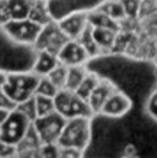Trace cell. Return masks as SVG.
Masks as SVG:
<instances>
[{"instance_id":"obj_1","label":"cell","mask_w":157,"mask_h":158,"mask_svg":"<svg viewBox=\"0 0 157 158\" xmlns=\"http://www.w3.org/2000/svg\"><path fill=\"white\" fill-rule=\"evenodd\" d=\"M36 55L34 46L15 42L0 25V70L6 73L31 70Z\"/></svg>"},{"instance_id":"obj_2","label":"cell","mask_w":157,"mask_h":158,"mask_svg":"<svg viewBox=\"0 0 157 158\" xmlns=\"http://www.w3.org/2000/svg\"><path fill=\"white\" fill-rule=\"evenodd\" d=\"M92 118H73L67 119L57 144L61 147H75L85 151L92 140Z\"/></svg>"},{"instance_id":"obj_3","label":"cell","mask_w":157,"mask_h":158,"mask_svg":"<svg viewBox=\"0 0 157 158\" xmlns=\"http://www.w3.org/2000/svg\"><path fill=\"white\" fill-rule=\"evenodd\" d=\"M40 78L32 70L10 72L3 90L19 104L35 95Z\"/></svg>"},{"instance_id":"obj_4","label":"cell","mask_w":157,"mask_h":158,"mask_svg":"<svg viewBox=\"0 0 157 158\" xmlns=\"http://www.w3.org/2000/svg\"><path fill=\"white\" fill-rule=\"evenodd\" d=\"M32 121L17 108L10 112L0 127V140L18 145L31 126Z\"/></svg>"},{"instance_id":"obj_5","label":"cell","mask_w":157,"mask_h":158,"mask_svg":"<svg viewBox=\"0 0 157 158\" xmlns=\"http://www.w3.org/2000/svg\"><path fill=\"white\" fill-rule=\"evenodd\" d=\"M3 27L11 39L20 44L29 46H34L43 29V26L29 18L19 20L11 19Z\"/></svg>"},{"instance_id":"obj_6","label":"cell","mask_w":157,"mask_h":158,"mask_svg":"<svg viewBox=\"0 0 157 158\" xmlns=\"http://www.w3.org/2000/svg\"><path fill=\"white\" fill-rule=\"evenodd\" d=\"M67 119L54 112L44 117L37 118L32 123L42 143H57Z\"/></svg>"},{"instance_id":"obj_7","label":"cell","mask_w":157,"mask_h":158,"mask_svg":"<svg viewBox=\"0 0 157 158\" xmlns=\"http://www.w3.org/2000/svg\"><path fill=\"white\" fill-rule=\"evenodd\" d=\"M70 39L64 33L57 21H51L43 27L34 44L37 51H48L58 55L61 48Z\"/></svg>"},{"instance_id":"obj_8","label":"cell","mask_w":157,"mask_h":158,"mask_svg":"<svg viewBox=\"0 0 157 158\" xmlns=\"http://www.w3.org/2000/svg\"><path fill=\"white\" fill-rule=\"evenodd\" d=\"M59 63L68 68L83 66L90 62L91 56L78 40H69L61 48L58 55Z\"/></svg>"},{"instance_id":"obj_9","label":"cell","mask_w":157,"mask_h":158,"mask_svg":"<svg viewBox=\"0 0 157 158\" xmlns=\"http://www.w3.org/2000/svg\"><path fill=\"white\" fill-rule=\"evenodd\" d=\"M132 106V100L127 94L117 89L104 105L100 114L110 118H118L125 116Z\"/></svg>"},{"instance_id":"obj_10","label":"cell","mask_w":157,"mask_h":158,"mask_svg":"<svg viewBox=\"0 0 157 158\" xmlns=\"http://www.w3.org/2000/svg\"><path fill=\"white\" fill-rule=\"evenodd\" d=\"M57 23L70 40H77L89 24L87 11L77 10L71 12Z\"/></svg>"},{"instance_id":"obj_11","label":"cell","mask_w":157,"mask_h":158,"mask_svg":"<svg viewBox=\"0 0 157 158\" xmlns=\"http://www.w3.org/2000/svg\"><path fill=\"white\" fill-rule=\"evenodd\" d=\"M117 89L118 87L110 79L101 78L99 83L88 99L90 106L92 107L94 115L100 114L104 105Z\"/></svg>"},{"instance_id":"obj_12","label":"cell","mask_w":157,"mask_h":158,"mask_svg":"<svg viewBox=\"0 0 157 158\" xmlns=\"http://www.w3.org/2000/svg\"><path fill=\"white\" fill-rule=\"evenodd\" d=\"M41 139L33 126L30 127L26 135L17 145L19 157H40V148L42 146Z\"/></svg>"},{"instance_id":"obj_13","label":"cell","mask_w":157,"mask_h":158,"mask_svg":"<svg viewBox=\"0 0 157 158\" xmlns=\"http://www.w3.org/2000/svg\"><path fill=\"white\" fill-rule=\"evenodd\" d=\"M118 34L119 31L113 29L93 27V35L102 52V55H108L111 53L113 48L116 46Z\"/></svg>"},{"instance_id":"obj_14","label":"cell","mask_w":157,"mask_h":158,"mask_svg":"<svg viewBox=\"0 0 157 158\" xmlns=\"http://www.w3.org/2000/svg\"><path fill=\"white\" fill-rule=\"evenodd\" d=\"M59 64L58 56L48 51H37L32 71L40 77L47 76Z\"/></svg>"},{"instance_id":"obj_15","label":"cell","mask_w":157,"mask_h":158,"mask_svg":"<svg viewBox=\"0 0 157 158\" xmlns=\"http://www.w3.org/2000/svg\"><path fill=\"white\" fill-rule=\"evenodd\" d=\"M88 22L93 27L109 28L116 31H120V23L113 19L107 14L98 8H93L87 11Z\"/></svg>"},{"instance_id":"obj_16","label":"cell","mask_w":157,"mask_h":158,"mask_svg":"<svg viewBox=\"0 0 157 158\" xmlns=\"http://www.w3.org/2000/svg\"><path fill=\"white\" fill-rule=\"evenodd\" d=\"M75 92L68 89L59 90L56 95L54 97L56 112L64 117L66 119L71 118V106Z\"/></svg>"},{"instance_id":"obj_17","label":"cell","mask_w":157,"mask_h":158,"mask_svg":"<svg viewBox=\"0 0 157 158\" xmlns=\"http://www.w3.org/2000/svg\"><path fill=\"white\" fill-rule=\"evenodd\" d=\"M29 19L36 22L41 26H45L46 24L53 21V18L50 14L47 6V0L45 1H37L32 3Z\"/></svg>"},{"instance_id":"obj_18","label":"cell","mask_w":157,"mask_h":158,"mask_svg":"<svg viewBox=\"0 0 157 158\" xmlns=\"http://www.w3.org/2000/svg\"><path fill=\"white\" fill-rule=\"evenodd\" d=\"M95 8L102 10L119 23L127 19V15L120 0H105Z\"/></svg>"},{"instance_id":"obj_19","label":"cell","mask_w":157,"mask_h":158,"mask_svg":"<svg viewBox=\"0 0 157 158\" xmlns=\"http://www.w3.org/2000/svg\"><path fill=\"white\" fill-rule=\"evenodd\" d=\"M11 19L19 20L28 19L32 6L31 0H6Z\"/></svg>"},{"instance_id":"obj_20","label":"cell","mask_w":157,"mask_h":158,"mask_svg":"<svg viewBox=\"0 0 157 158\" xmlns=\"http://www.w3.org/2000/svg\"><path fill=\"white\" fill-rule=\"evenodd\" d=\"M77 40L82 44V46L88 52L89 56H91V59L96 58L102 56V52L93 38L92 25L88 24L86 29L83 31V32L81 34V36Z\"/></svg>"},{"instance_id":"obj_21","label":"cell","mask_w":157,"mask_h":158,"mask_svg":"<svg viewBox=\"0 0 157 158\" xmlns=\"http://www.w3.org/2000/svg\"><path fill=\"white\" fill-rule=\"evenodd\" d=\"M88 72H89V69L86 68V65L68 68L65 89H68L72 92H76V90L81 85V83L82 82V81L88 74Z\"/></svg>"},{"instance_id":"obj_22","label":"cell","mask_w":157,"mask_h":158,"mask_svg":"<svg viewBox=\"0 0 157 158\" xmlns=\"http://www.w3.org/2000/svg\"><path fill=\"white\" fill-rule=\"evenodd\" d=\"M101 78L102 77L98 75L97 72L89 70L88 74L86 75V77L84 78V80L82 81V82L78 87L75 93L81 97H82L83 99L88 101L90 95L92 94V93L93 92V90L99 83Z\"/></svg>"},{"instance_id":"obj_23","label":"cell","mask_w":157,"mask_h":158,"mask_svg":"<svg viewBox=\"0 0 157 158\" xmlns=\"http://www.w3.org/2000/svg\"><path fill=\"white\" fill-rule=\"evenodd\" d=\"M68 68L65 65L59 63L48 75L47 77L51 80V81L59 89H65L67 78H68Z\"/></svg>"},{"instance_id":"obj_24","label":"cell","mask_w":157,"mask_h":158,"mask_svg":"<svg viewBox=\"0 0 157 158\" xmlns=\"http://www.w3.org/2000/svg\"><path fill=\"white\" fill-rule=\"evenodd\" d=\"M35 102L38 118L50 115L56 111L54 98L52 97L35 94Z\"/></svg>"},{"instance_id":"obj_25","label":"cell","mask_w":157,"mask_h":158,"mask_svg":"<svg viewBox=\"0 0 157 158\" xmlns=\"http://www.w3.org/2000/svg\"><path fill=\"white\" fill-rule=\"evenodd\" d=\"M58 91L59 89L51 81V80L47 76H43L40 78L35 94L54 98L58 93Z\"/></svg>"},{"instance_id":"obj_26","label":"cell","mask_w":157,"mask_h":158,"mask_svg":"<svg viewBox=\"0 0 157 158\" xmlns=\"http://www.w3.org/2000/svg\"><path fill=\"white\" fill-rule=\"evenodd\" d=\"M17 109L24 114L32 122L38 118L37 116V109H36V102H35V95L18 104Z\"/></svg>"},{"instance_id":"obj_27","label":"cell","mask_w":157,"mask_h":158,"mask_svg":"<svg viewBox=\"0 0 157 158\" xmlns=\"http://www.w3.org/2000/svg\"><path fill=\"white\" fill-rule=\"evenodd\" d=\"M125 9L127 19H135L142 11L143 0H120Z\"/></svg>"},{"instance_id":"obj_28","label":"cell","mask_w":157,"mask_h":158,"mask_svg":"<svg viewBox=\"0 0 157 158\" xmlns=\"http://www.w3.org/2000/svg\"><path fill=\"white\" fill-rule=\"evenodd\" d=\"M145 111L149 118L157 122V89L153 90L146 98Z\"/></svg>"},{"instance_id":"obj_29","label":"cell","mask_w":157,"mask_h":158,"mask_svg":"<svg viewBox=\"0 0 157 158\" xmlns=\"http://www.w3.org/2000/svg\"><path fill=\"white\" fill-rule=\"evenodd\" d=\"M60 147L57 143H43L40 148V157H59Z\"/></svg>"},{"instance_id":"obj_30","label":"cell","mask_w":157,"mask_h":158,"mask_svg":"<svg viewBox=\"0 0 157 158\" xmlns=\"http://www.w3.org/2000/svg\"><path fill=\"white\" fill-rule=\"evenodd\" d=\"M17 106L18 104L12 100V98L4 90H0V109L11 112L17 108Z\"/></svg>"},{"instance_id":"obj_31","label":"cell","mask_w":157,"mask_h":158,"mask_svg":"<svg viewBox=\"0 0 157 158\" xmlns=\"http://www.w3.org/2000/svg\"><path fill=\"white\" fill-rule=\"evenodd\" d=\"M17 145L0 140V157H17Z\"/></svg>"},{"instance_id":"obj_32","label":"cell","mask_w":157,"mask_h":158,"mask_svg":"<svg viewBox=\"0 0 157 158\" xmlns=\"http://www.w3.org/2000/svg\"><path fill=\"white\" fill-rule=\"evenodd\" d=\"M60 147L59 157L65 158H79L85 156L84 151L75 148V147Z\"/></svg>"},{"instance_id":"obj_33","label":"cell","mask_w":157,"mask_h":158,"mask_svg":"<svg viewBox=\"0 0 157 158\" xmlns=\"http://www.w3.org/2000/svg\"><path fill=\"white\" fill-rule=\"evenodd\" d=\"M133 140H134L135 144L138 147L139 151L145 149L148 146L149 137H148V135H145V132H143V131H136V132L133 134Z\"/></svg>"},{"instance_id":"obj_34","label":"cell","mask_w":157,"mask_h":158,"mask_svg":"<svg viewBox=\"0 0 157 158\" xmlns=\"http://www.w3.org/2000/svg\"><path fill=\"white\" fill-rule=\"evenodd\" d=\"M9 20H11V18L8 11L6 0L0 1V25L4 26Z\"/></svg>"},{"instance_id":"obj_35","label":"cell","mask_w":157,"mask_h":158,"mask_svg":"<svg viewBox=\"0 0 157 158\" xmlns=\"http://www.w3.org/2000/svg\"><path fill=\"white\" fill-rule=\"evenodd\" d=\"M122 155L127 157H134L138 156L139 149L136 146L135 143H126L123 149H122Z\"/></svg>"},{"instance_id":"obj_36","label":"cell","mask_w":157,"mask_h":158,"mask_svg":"<svg viewBox=\"0 0 157 158\" xmlns=\"http://www.w3.org/2000/svg\"><path fill=\"white\" fill-rule=\"evenodd\" d=\"M7 74L6 72L3 71V70H0V90H3L6 82V80H7Z\"/></svg>"},{"instance_id":"obj_37","label":"cell","mask_w":157,"mask_h":158,"mask_svg":"<svg viewBox=\"0 0 157 158\" xmlns=\"http://www.w3.org/2000/svg\"><path fill=\"white\" fill-rule=\"evenodd\" d=\"M10 114L9 111L4 110V109H0V127L5 123V121L6 120L8 115Z\"/></svg>"},{"instance_id":"obj_38","label":"cell","mask_w":157,"mask_h":158,"mask_svg":"<svg viewBox=\"0 0 157 158\" xmlns=\"http://www.w3.org/2000/svg\"><path fill=\"white\" fill-rule=\"evenodd\" d=\"M154 62H155V67L157 69V55L155 56V60H154Z\"/></svg>"},{"instance_id":"obj_39","label":"cell","mask_w":157,"mask_h":158,"mask_svg":"<svg viewBox=\"0 0 157 158\" xmlns=\"http://www.w3.org/2000/svg\"><path fill=\"white\" fill-rule=\"evenodd\" d=\"M32 3H34V2H37V1H45V0H31Z\"/></svg>"},{"instance_id":"obj_40","label":"cell","mask_w":157,"mask_h":158,"mask_svg":"<svg viewBox=\"0 0 157 158\" xmlns=\"http://www.w3.org/2000/svg\"><path fill=\"white\" fill-rule=\"evenodd\" d=\"M155 44H156V47H157V40H156V43H155Z\"/></svg>"},{"instance_id":"obj_41","label":"cell","mask_w":157,"mask_h":158,"mask_svg":"<svg viewBox=\"0 0 157 158\" xmlns=\"http://www.w3.org/2000/svg\"><path fill=\"white\" fill-rule=\"evenodd\" d=\"M0 1H4V0H0Z\"/></svg>"}]
</instances>
